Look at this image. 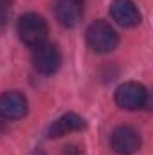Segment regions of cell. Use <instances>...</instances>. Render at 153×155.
Returning a JSON list of instances; mask_svg holds the SVG:
<instances>
[{
	"label": "cell",
	"instance_id": "obj_1",
	"mask_svg": "<svg viewBox=\"0 0 153 155\" xmlns=\"http://www.w3.org/2000/svg\"><path fill=\"white\" fill-rule=\"evenodd\" d=\"M18 36L20 40L27 45V47H38L41 43H45L47 35H49V27L47 22L43 20V16H40L36 13H25L20 16L18 25H16Z\"/></svg>",
	"mask_w": 153,
	"mask_h": 155
},
{
	"label": "cell",
	"instance_id": "obj_2",
	"mask_svg": "<svg viewBox=\"0 0 153 155\" xmlns=\"http://www.w3.org/2000/svg\"><path fill=\"white\" fill-rule=\"evenodd\" d=\"M86 41H88L92 51H96L99 54H106V52H112L117 47L119 36L108 22L96 20L86 29Z\"/></svg>",
	"mask_w": 153,
	"mask_h": 155
},
{
	"label": "cell",
	"instance_id": "obj_3",
	"mask_svg": "<svg viewBox=\"0 0 153 155\" xmlns=\"http://www.w3.org/2000/svg\"><path fill=\"white\" fill-rule=\"evenodd\" d=\"M148 101V90L135 81H128L117 87L115 90V103L124 110H139Z\"/></svg>",
	"mask_w": 153,
	"mask_h": 155
},
{
	"label": "cell",
	"instance_id": "obj_4",
	"mask_svg": "<svg viewBox=\"0 0 153 155\" xmlns=\"http://www.w3.org/2000/svg\"><path fill=\"white\" fill-rule=\"evenodd\" d=\"M110 146L117 155H132L141 148V134L133 126L121 124L110 135Z\"/></svg>",
	"mask_w": 153,
	"mask_h": 155
},
{
	"label": "cell",
	"instance_id": "obj_5",
	"mask_svg": "<svg viewBox=\"0 0 153 155\" xmlns=\"http://www.w3.org/2000/svg\"><path fill=\"white\" fill-rule=\"evenodd\" d=\"M33 65L40 74H54L61 65V52L52 43H41L33 51Z\"/></svg>",
	"mask_w": 153,
	"mask_h": 155
},
{
	"label": "cell",
	"instance_id": "obj_6",
	"mask_svg": "<svg viewBox=\"0 0 153 155\" xmlns=\"http://www.w3.org/2000/svg\"><path fill=\"white\" fill-rule=\"evenodd\" d=\"M110 16L121 27H135L141 24V13L132 0H114L110 4Z\"/></svg>",
	"mask_w": 153,
	"mask_h": 155
},
{
	"label": "cell",
	"instance_id": "obj_7",
	"mask_svg": "<svg viewBox=\"0 0 153 155\" xmlns=\"http://www.w3.org/2000/svg\"><path fill=\"white\" fill-rule=\"evenodd\" d=\"M54 15L63 27H76L83 18V0H56Z\"/></svg>",
	"mask_w": 153,
	"mask_h": 155
},
{
	"label": "cell",
	"instance_id": "obj_8",
	"mask_svg": "<svg viewBox=\"0 0 153 155\" xmlns=\"http://www.w3.org/2000/svg\"><path fill=\"white\" fill-rule=\"evenodd\" d=\"M27 114V99L16 90L4 92L0 96V116L4 119H22Z\"/></svg>",
	"mask_w": 153,
	"mask_h": 155
},
{
	"label": "cell",
	"instance_id": "obj_9",
	"mask_svg": "<svg viewBox=\"0 0 153 155\" xmlns=\"http://www.w3.org/2000/svg\"><path fill=\"white\" fill-rule=\"evenodd\" d=\"M86 126L85 119L81 116H77L74 112H67L61 117H58L49 128H47V137L49 139H58V137H63L67 134H72V132H79Z\"/></svg>",
	"mask_w": 153,
	"mask_h": 155
},
{
	"label": "cell",
	"instance_id": "obj_10",
	"mask_svg": "<svg viewBox=\"0 0 153 155\" xmlns=\"http://www.w3.org/2000/svg\"><path fill=\"white\" fill-rule=\"evenodd\" d=\"M13 2L15 0H0V29L7 24V16H9V9Z\"/></svg>",
	"mask_w": 153,
	"mask_h": 155
},
{
	"label": "cell",
	"instance_id": "obj_11",
	"mask_svg": "<svg viewBox=\"0 0 153 155\" xmlns=\"http://www.w3.org/2000/svg\"><path fill=\"white\" fill-rule=\"evenodd\" d=\"M61 155H83V148L77 146V144H69V146L63 148Z\"/></svg>",
	"mask_w": 153,
	"mask_h": 155
},
{
	"label": "cell",
	"instance_id": "obj_12",
	"mask_svg": "<svg viewBox=\"0 0 153 155\" xmlns=\"http://www.w3.org/2000/svg\"><path fill=\"white\" fill-rule=\"evenodd\" d=\"M33 155H45V153H43L41 150H36V152H34V153H33Z\"/></svg>",
	"mask_w": 153,
	"mask_h": 155
}]
</instances>
